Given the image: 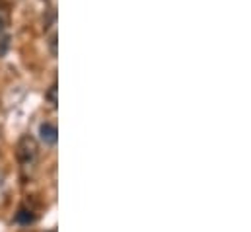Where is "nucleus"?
<instances>
[{"label": "nucleus", "instance_id": "f257e3e1", "mask_svg": "<svg viewBox=\"0 0 251 232\" xmlns=\"http://www.w3.org/2000/svg\"><path fill=\"white\" fill-rule=\"evenodd\" d=\"M37 150H39V147H37L35 137L23 135V137L20 139V143H18V158H20L23 164H29V162L37 156Z\"/></svg>", "mask_w": 251, "mask_h": 232}, {"label": "nucleus", "instance_id": "f03ea898", "mask_svg": "<svg viewBox=\"0 0 251 232\" xmlns=\"http://www.w3.org/2000/svg\"><path fill=\"white\" fill-rule=\"evenodd\" d=\"M39 139L45 147H55L59 141V131L53 123H41L39 125Z\"/></svg>", "mask_w": 251, "mask_h": 232}, {"label": "nucleus", "instance_id": "7ed1b4c3", "mask_svg": "<svg viewBox=\"0 0 251 232\" xmlns=\"http://www.w3.org/2000/svg\"><path fill=\"white\" fill-rule=\"evenodd\" d=\"M16 221L21 223V225H29V223H33V215L27 209H20V213L16 215Z\"/></svg>", "mask_w": 251, "mask_h": 232}, {"label": "nucleus", "instance_id": "20e7f679", "mask_svg": "<svg viewBox=\"0 0 251 232\" xmlns=\"http://www.w3.org/2000/svg\"><path fill=\"white\" fill-rule=\"evenodd\" d=\"M57 41H59V35H57V31H53L51 33V37H49V51H51V55L53 57H57Z\"/></svg>", "mask_w": 251, "mask_h": 232}, {"label": "nucleus", "instance_id": "39448f33", "mask_svg": "<svg viewBox=\"0 0 251 232\" xmlns=\"http://www.w3.org/2000/svg\"><path fill=\"white\" fill-rule=\"evenodd\" d=\"M57 90H59V88H57V84H53V86L49 88V92H47V100L51 102V105H53V107H57V104H59V100H57Z\"/></svg>", "mask_w": 251, "mask_h": 232}, {"label": "nucleus", "instance_id": "423d86ee", "mask_svg": "<svg viewBox=\"0 0 251 232\" xmlns=\"http://www.w3.org/2000/svg\"><path fill=\"white\" fill-rule=\"evenodd\" d=\"M8 47H10V37L4 35V37L0 39V57H4V55L8 53Z\"/></svg>", "mask_w": 251, "mask_h": 232}, {"label": "nucleus", "instance_id": "0eeeda50", "mask_svg": "<svg viewBox=\"0 0 251 232\" xmlns=\"http://www.w3.org/2000/svg\"><path fill=\"white\" fill-rule=\"evenodd\" d=\"M4 27H6V21H4V18H0V33L4 31Z\"/></svg>", "mask_w": 251, "mask_h": 232}]
</instances>
